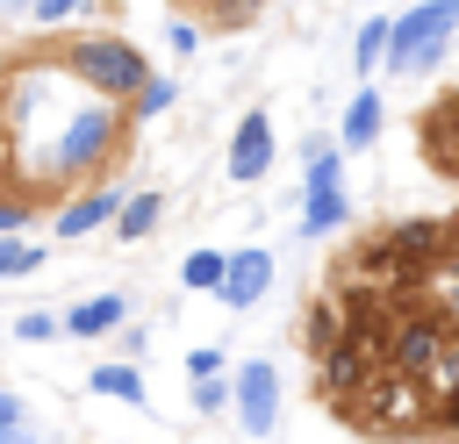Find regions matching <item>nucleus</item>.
Instances as JSON below:
<instances>
[{
    "label": "nucleus",
    "instance_id": "obj_1",
    "mask_svg": "<svg viewBox=\"0 0 459 444\" xmlns=\"http://www.w3.org/2000/svg\"><path fill=\"white\" fill-rule=\"evenodd\" d=\"M452 36H459V0H416L387 29V72H437Z\"/></svg>",
    "mask_w": 459,
    "mask_h": 444
},
{
    "label": "nucleus",
    "instance_id": "obj_2",
    "mask_svg": "<svg viewBox=\"0 0 459 444\" xmlns=\"http://www.w3.org/2000/svg\"><path fill=\"white\" fill-rule=\"evenodd\" d=\"M65 72H79L86 93H100V100H136V86L151 79L143 50L122 43V36H79V43L65 50Z\"/></svg>",
    "mask_w": 459,
    "mask_h": 444
},
{
    "label": "nucleus",
    "instance_id": "obj_3",
    "mask_svg": "<svg viewBox=\"0 0 459 444\" xmlns=\"http://www.w3.org/2000/svg\"><path fill=\"white\" fill-rule=\"evenodd\" d=\"M115 129H122V115H115V100H86L72 122H65V136H57V158H50V172L57 179H79L86 165H100L108 150H115Z\"/></svg>",
    "mask_w": 459,
    "mask_h": 444
},
{
    "label": "nucleus",
    "instance_id": "obj_4",
    "mask_svg": "<svg viewBox=\"0 0 459 444\" xmlns=\"http://www.w3.org/2000/svg\"><path fill=\"white\" fill-rule=\"evenodd\" d=\"M351 423H366V430H409V423H423V387H416L409 372L380 365V372L351 394Z\"/></svg>",
    "mask_w": 459,
    "mask_h": 444
},
{
    "label": "nucleus",
    "instance_id": "obj_5",
    "mask_svg": "<svg viewBox=\"0 0 459 444\" xmlns=\"http://www.w3.org/2000/svg\"><path fill=\"white\" fill-rule=\"evenodd\" d=\"M344 150L337 143H308V208H301V236H330L344 229Z\"/></svg>",
    "mask_w": 459,
    "mask_h": 444
},
{
    "label": "nucleus",
    "instance_id": "obj_6",
    "mask_svg": "<svg viewBox=\"0 0 459 444\" xmlns=\"http://www.w3.org/2000/svg\"><path fill=\"white\" fill-rule=\"evenodd\" d=\"M445 329H452L445 315H394L380 365H394V372H409V380H430V372H437V358L452 351V344H445Z\"/></svg>",
    "mask_w": 459,
    "mask_h": 444
},
{
    "label": "nucleus",
    "instance_id": "obj_7",
    "mask_svg": "<svg viewBox=\"0 0 459 444\" xmlns=\"http://www.w3.org/2000/svg\"><path fill=\"white\" fill-rule=\"evenodd\" d=\"M230 401H237V423L251 437H273V423H280V372L265 358H244L237 380H230Z\"/></svg>",
    "mask_w": 459,
    "mask_h": 444
},
{
    "label": "nucleus",
    "instance_id": "obj_8",
    "mask_svg": "<svg viewBox=\"0 0 459 444\" xmlns=\"http://www.w3.org/2000/svg\"><path fill=\"white\" fill-rule=\"evenodd\" d=\"M265 286H273V251L244 243V251H230V265H222V286H215V301H222V308H251V301H265Z\"/></svg>",
    "mask_w": 459,
    "mask_h": 444
},
{
    "label": "nucleus",
    "instance_id": "obj_9",
    "mask_svg": "<svg viewBox=\"0 0 459 444\" xmlns=\"http://www.w3.org/2000/svg\"><path fill=\"white\" fill-rule=\"evenodd\" d=\"M265 172H273V122L251 107V115L237 122V136H230V179L251 186V179H265Z\"/></svg>",
    "mask_w": 459,
    "mask_h": 444
},
{
    "label": "nucleus",
    "instance_id": "obj_10",
    "mask_svg": "<svg viewBox=\"0 0 459 444\" xmlns=\"http://www.w3.org/2000/svg\"><path fill=\"white\" fill-rule=\"evenodd\" d=\"M122 201H129L122 186H93V193H79V201H65V208H57V236L72 243V236H86V229H100V222H115V215H122Z\"/></svg>",
    "mask_w": 459,
    "mask_h": 444
},
{
    "label": "nucleus",
    "instance_id": "obj_11",
    "mask_svg": "<svg viewBox=\"0 0 459 444\" xmlns=\"http://www.w3.org/2000/svg\"><path fill=\"white\" fill-rule=\"evenodd\" d=\"M129 322V301L122 294H93V301H72L65 308V329L72 337H108V329H122Z\"/></svg>",
    "mask_w": 459,
    "mask_h": 444
},
{
    "label": "nucleus",
    "instance_id": "obj_12",
    "mask_svg": "<svg viewBox=\"0 0 459 444\" xmlns=\"http://www.w3.org/2000/svg\"><path fill=\"white\" fill-rule=\"evenodd\" d=\"M380 136V93L366 86V93H351V107H344V129H337V150H366Z\"/></svg>",
    "mask_w": 459,
    "mask_h": 444
},
{
    "label": "nucleus",
    "instance_id": "obj_13",
    "mask_svg": "<svg viewBox=\"0 0 459 444\" xmlns=\"http://www.w3.org/2000/svg\"><path fill=\"white\" fill-rule=\"evenodd\" d=\"M387 14H373V21H359V36H351V72L359 79H373V72H387Z\"/></svg>",
    "mask_w": 459,
    "mask_h": 444
},
{
    "label": "nucleus",
    "instance_id": "obj_14",
    "mask_svg": "<svg viewBox=\"0 0 459 444\" xmlns=\"http://www.w3.org/2000/svg\"><path fill=\"white\" fill-rule=\"evenodd\" d=\"M158 215H165V193H129V201H122V215H115V236H122V243H136V236H151V229H158Z\"/></svg>",
    "mask_w": 459,
    "mask_h": 444
},
{
    "label": "nucleus",
    "instance_id": "obj_15",
    "mask_svg": "<svg viewBox=\"0 0 459 444\" xmlns=\"http://www.w3.org/2000/svg\"><path fill=\"white\" fill-rule=\"evenodd\" d=\"M86 387L108 394V401H136V408H143V372H136V365H93Z\"/></svg>",
    "mask_w": 459,
    "mask_h": 444
},
{
    "label": "nucleus",
    "instance_id": "obj_16",
    "mask_svg": "<svg viewBox=\"0 0 459 444\" xmlns=\"http://www.w3.org/2000/svg\"><path fill=\"white\" fill-rule=\"evenodd\" d=\"M222 265H230V251H186L179 279H186L194 294H215V286H222Z\"/></svg>",
    "mask_w": 459,
    "mask_h": 444
},
{
    "label": "nucleus",
    "instance_id": "obj_17",
    "mask_svg": "<svg viewBox=\"0 0 459 444\" xmlns=\"http://www.w3.org/2000/svg\"><path fill=\"white\" fill-rule=\"evenodd\" d=\"M172 100H179V86H172V79H158V72H151V79H143V86H136V100H129V115H165V107H172Z\"/></svg>",
    "mask_w": 459,
    "mask_h": 444
},
{
    "label": "nucleus",
    "instance_id": "obj_18",
    "mask_svg": "<svg viewBox=\"0 0 459 444\" xmlns=\"http://www.w3.org/2000/svg\"><path fill=\"white\" fill-rule=\"evenodd\" d=\"M43 265V243H22V236H0V279H14V272H36Z\"/></svg>",
    "mask_w": 459,
    "mask_h": 444
},
{
    "label": "nucleus",
    "instance_id": "obj_19",
    "mask_svg": "<svg viewBox=\"0 0 459 444\" xmlns=\"http://www.w3.org/2000/svg\"><path fill=\"white\" fill-rule=\"evenodd\" d=\"M50 329H57V315H43V308H29V315H14V337H22V344H43Z\"/></svg>",
    "mask_w": 459,
    "mask_h": 444
},
{
    "label": "nucleus",
    "instance_id": "obj_20",
    "mask_svg": "<svg viewBox=\"0 0 459 444\" xmlns=\"http://www.w3.org/2000/svg\"><path fill=\"white\" fill-rule=\"evenodd\" d=\"M222 365H230V358H222L215 344H201V351H186V380H215Z\"/></svg>",
    "mask_w": 459,
    "mask_h": 444
},
{
    "label": "nucleus",
    "instance_id": "obj_21",
    "mask_svg": "<svg viewBox=\"0 0 459 444\" xmlns=\"http://www.w3.org/2000/svg\"><path fill=\"white\" fill-rule=\"evenodd\" d=\"M165 43H172V57H194L201 50V29L194 21H165Z\"/></svg>",
    "mask_w": 459,
    "mask_h": 444
},
{
    "label": "nucleus",
    "instance_id": "obj_22",
    "mask_svg": "<svg viewBox=\"0 0 459 444\" xmlns=\"http://www.w3.org/2000/svg\"><path fill=\"white\" fill-rule=\"evenodd\" d=\"M65 14H79V0H29V21H43V29H57Z\"/></svg>",
    "mask_w": 459,
    "mask_h": 444
},
{
    "label": "nucleus",
    "instance_id": "obj_23",
    "mask_svg": "<svg viewBox=\"0 0 459 444\" xmlns=\"http://www.w3.org/2000/svg\"><path fill=\"white\" fill-rule=\"evenodd\" d=\"M179 7H215V21H251L258 0H179Z\"/></svg>",
    "mask_w": 459,
    "mask_h": 444
},
{
    "label": "nucleus",
    "instance_id": "obj_24",
    "mask_svg": "<svg viewBox=\"0 0 459 444\" xmlns=\"http://www.w3.org/2000/svg\"><path fill=\"white\" fill-rule=\"evenodd\" d=\"M230 401V387H222V372L215 380H194V408H222Z\"/></svg>",
    "mask_w": 459,
    "mask_h": 444
},
{
    "label": "nucleus",
    "instance_id": "obj_25",
    "mask_svg": "<svg viewBox=\"0 0 459 444\" xmlns=\"http://www.w3.org/2000/svg\"><path fill=\"white\" fill-rule=\"evenodd\" d=\"M430 415H437L445 430H459V387H437V401H430Z\"/></svg>",
    "mask_w": 459,
    "mask_h": 444
},
{
    "label": "nucleus",
    "instance_id": "obj_26",
    "mask_svg": "<svg viewBox=\"0 0 459 444\" xmlns=\"http://www.w3.org/2000/svg\"><path fill=\"white\" fill-rule=\"evenodd\" d=\"M437 315L459 329V272H445V286H437Z\"/></svg>",
    "mask_w": 459,
    "mask_h": 444
},
{
    "label": "nucleus",
    "instance_id": "obj_27",
    "mask_svg": "<svg viewBox=\"0 0 459 444\" xmlns=\"http://www.w3.org/2000/svg\"><path fill=\"white\" fill-rule=\"evenodd\" d=\"M14 229H29V201H0V236H14Z\"/></svg>",
    "mask_w": 459,
    "mask_h": 444
},
{
    "label": "nucleus",
    "instance_id": "obj_28",
    "mask_svg": "<svg viewBox=\"0 0 459 444\" xmlns=\"http://www.w3.org/2000/svg\"><path fill=\"white\" fill-rule=\"evenodd\" d=\"M0 444H36V437H29V423H0Z\"/></svg>",
    "mask_w": 459,
    "mask_h": 444
},
{
    "label": "nucleus",
    "instance_id": "obj_29",
    "mask_svg": "<svg viewBox=\"0 0 459 444\" xmlns=\"http://www.w3.org/2000/svg\"><path fill=\"white\" fill-rule=\"evenodd\" d=\"M0 423H29V415H22V401H14V394H0Z\"/></svg>",
    "mask_w": 459,
    "mask_h": 444
},
{
    "label": "nucleus",
    "instance_id": "obj_30",
    "mask_svg": "<svg viewBox=\"0 0 459 444\" xmlns=\"http://www.w3.org/2000/svg\"><path fill=\"white\" fill-rule=\"evenodd\" d=\"M22 7H29V0H22Z\"/></svg>",
    "mask_w": 459,
    "mask_h": 444
}]
</instances>
